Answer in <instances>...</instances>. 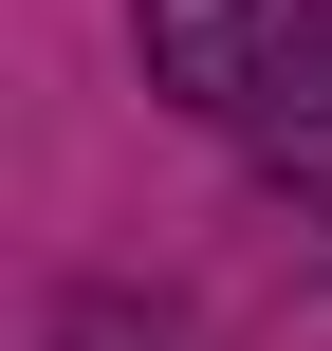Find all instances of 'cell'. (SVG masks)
<instances>
[{"mask_svg":"<svg viewBox=\"0 0 332 351\" xmlns=\"http://www.w3.org/2000/svg\"><path fill=\"white\" fill-rule=\"evenodd\" d=\"M314 19H332V0H129V37H148V74H166L185 111H240Z\"/></svg>","mask_w":332,"mask_h":351,"instance_id":"1","label":"cell"},{"mask_svg":"<svg viewBox=\"0 0 332 351\" xmlns=\"http://www.w3.org/2000/svg\"><path fill=\"white\" fill-rule=\"evenodd\" d=\"M240 148H259L296 204H332V19L277 56V74H259V93H240Z\"/></svg>","mask_w":332,"mask_h":351,"instance_id":"2","label":"cell"}]
</instances>
